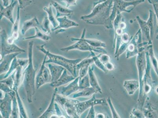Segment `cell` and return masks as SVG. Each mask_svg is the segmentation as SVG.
<instances>
[{"instance_id":"obj_36","label":"cell","mask_w":158,"mask_h":118,"mask_svg":"<svg viewBox=\"0 0 158 118\" xmlns=\"http://www.w3.org/2000/svg\"><path fill=\"white\" fill-rule=\"evenodd\" d=\"M79 85L80 90L90 87L88 74L81 79H79Z\"/></svg>"},{"instance_id":"obj_10","label":"cell","mask_w":158,"mask_h":118,"mask_svg":"<svg viewBox=\"0 0 158 118\" xmlns=\"http://www.w3.org/2000/svg\"><path fill=\"white\" fill-rule=\"evenodd\" d=\"M55 88L52 98L51 103L49 105L48 108L39 118H56L55 116L58 118L60 117H60H61V116H63L58 105L57 103H55L56 95L58 91L57 87H55Z\"/></svg>"},{"instance_id":"obj_22","label":"cell","mask_w":158,"mask_h":118,"mask_svg":"<svg viewBox=\"0 0 158 118\" xmlns=\"http://www.w3.org/2000/svg\"><path fill=\"white\" fill-rule=\"evenodd\" d=\"M38 27L41 28V24L38 21L37 17H34L31 19L27 20L24 21L23 24L22 29H21V33L22 35H24L28 30L32 28Z\"/></svg>"},{"instance_id":"obj_6","label":"cell","mask_w":158,"mask_h":118,"mask_svg":"<svg viewBox=\"0 0 158 118\" xmlns=\"http://www.w3.org/2000/svg\"><path fill=\"white\" fill-rule=\"evenodd\" d=\"M147 44H148V41L142 42L141 30L140 29L131 39L126 50V58L129 59L137 56L139 52V49Z\"/></svg>"},{"instance_id":"obj_46","label":"cell","mask_w":158,"mask_h":118,"mask_svg":"<svg viewBox=\"0 0 158 118\" xmlns=\"http://www.w3.org/2000/svg\"><path fill=\"white\" fill-rule=\"evenodd\" d=\"M94 106H92L90 108L89 112L86 118H95L96 114L95 111Z\"/></svg>"},{"instance_id":"obj_14","label":"cell","mask_w":158,"mask_h":118,"mask_svg":"<svg viewBox=\"0 0 158 118\" xmlns=\"http://www.w3.org/2000/svg\"><path fill=\"white\" fill-rule=\"evenodd\" d=\"M21 53H13L6 55L1 59L0 65V73L1 75L3 73H7L9 70L11 63L14 58Z\"/></svg>"},{"instance_id":"obj_29","label":"cell","mask_w":158,"mask_h":118,"mask_svg":"<svg viewBox=\"0 0 158 118\" xmlns=\"http://www.w3.org/2000/svg\"><path fill=\"white\" fill-rule=\"evenodd\" d=\"M35 34L32 36L24 37L23 38V40H28L32 39H39L44 41H49L51 39V37L43 31H40L38 27L35 28Z\"/></svg>"},{"instance_id":"obj_44","label":"cell","mask_w":158,"mask_h":118,"mask_svg":"<svg viewBox=\"0 0 158 118\" xmlns=\"http://www.w3.org/2000/svg\"><path fill=\"white\" fill-rule=\"evenodd\" d=\"M0 88H1V90L3 91L5 93H9L13 90L9 86L7 85L6 83L2 82H1Z\"/></svg>"},{"instance_id":"obj_15","label":"cell","mask_w":158,"mask_h":118,"mask_svg":"<svg viewBox=\"0 0 158 118\" xmlns=\"http://www.w3.org/2000/svg\"><path fill=\"white\" fill-rule=\"evenodd\" d=\"M51 3L56 11V18L64 16L70 17L74 13V11L73 10L69 9L67 7L63 6L54 0L51 1Z\"/></svg>"},{"instance_id":"obj_37","label":"cell","mask_w":158,"mask_h":118,"mask_svg":"<svg viewBox=\"0 0 158 118\" xmlns=\"http://www.w3.org/2000/svg\"><path fill=\"white\" fill-rule=\"evenodd\" d=\"M130 118H145L143 110L136 107L133 108L130 113Z\"/></svg>"},{"instance_id":"obj_42","label":"cell","mask_w":158,"mask_h":118,"mask_svg":"<svg viewBox=\"0 0 158 118\" xmlns=\"http://www.w3.org/2000/svg\"><path fill=\"white\" fill-rule=\"evenodd\" d=\"M131 39L129 34L127 33H123V35L121 36V43L122 44H128L130 42ZM120 44V45H121Z\"/></svg>"},{"instance_id":"obj_41","label":"cell","mask_w":158,"mask_h":118,"mask_svg":"<svg viewBox=\"0 0 158 118\" xmlns=\"http://www.w3.org/2000/svg\"><path fill=\"white\" fill-rule=\"evenodd\" d=\"M99 58L104 65L110 61V57L107 54H100L99 55Z\"/></svg>"},{"instance_id":"obj_26","label":"cell","mask_w":158,"mask_h":118,"mask_svg":"<svg viewBox=\"0 0 158 118\" xmlns=\"http://www.w3.org/2000/svg\"><path fill=\"white\" fill-rule=\"evenodd\" d=\"M52 7V5L51 3L48 7H44V10L47 13L48 15L47 17L53 27V28H55L58 26L59 23L56 16H54V13L53 12Z\"/></svg>"},{"instance_id":"obj_47","label":"cell","mask_w":158,"mask_h":118,"mask_svg":"<svg viewBox=\"0 0 158 118\" xmlns=\"http://www.w3.org/2000/svg\"><path fill=\"white\" fill-rule=\"evenodd\" d=\"M104 66L108 71H112V70H114V65L113 63L110 62V61H109L104 64Z\"/></svg>"},{"instance_id":"obj_40","label":"cell","mask_w":158,"mask_h":118,"mask_svg":"<svg viewBox=\"0 0 158 118\" xmlns=\"http://www.w3.org/2000/svg\"><path fill=\"white\" fill-rule=\"evenodd\" d=\"M19 6L21 9H24L26 7L31 5L32 3L31 0H17Z\"/></svg>"},{"instance_id":"obj_7","label":"cell","mask_w":158,"mask_h":118,"mask_svg":"<svg viewBox=\"0 0 158 118\" xmlns=\"http://www.w3.org/2000/svg\"><path fill=\"white\" fill-rule=\"evenodd\" d=\"M8 36L5 29L1 31V59L6 55L13 53H25V50L20 48L15 44H10L8 42Z\"/></svg>"},{"instance_id":"obj_8","label":"cell","mask_w":158,"mask_h":118,"mask_svg":"<svg viewBox=\"0 0 158 118\" xmlns=\"http://www.w3.org/2000/svg\"><path fill=\"white\" fill-rule=\"evenodd\" d=\"M45 55L39 71L35 78V86L37 90L47 83L51 82V76L49 69L46 66V61L47 57Z\"/></svg>"},{"instance_id":"obj_30","label":"cell","mask_w":158,"mask_h":118,"mask_svg":"<svg viewBox=\"0 0 158 118\" xmlns=\"http://www.w3.org/2000/svg\"><path fill=\"white\" fill-rule=\"evenodd\" d=\"M89 57H92L93 61H94V64L98 68L102 70L104 73L106 74L107 73L108 71L106 70L104 64L100 61L99 58V55H96L94 51H91L90 52Z\"/></svg>"},{"instance_id":"obj_11","label":"cell","mask_w":158,"mask_h":118,"mask_svg":"<svg viewBox=\"0 0 158 118\" xmlns=\"http://www.w3.org/2000/svg\"><path fill=\"white\" fill-rule=\"evenodd\" d=\"M1 113L3 118L10 117L12 112V99L8 93H6L4 97L1 99Z\"/></svg>"},{"instance_id":"obj_28","label":"cell","mask_w":158,"mask_h":118,"mask_svg":"<svg viewBox=\"0 0 158 118\" xmlns=\"http://www.w3.org/2000/svg\"><path fill=\"white\" fill-rule=\"evenodd\" d=\"M97 93H98V91L96 89L90 86V87L83 89L81 91L73 95V98H76L78 97H90Z\"/></svg>"},{"instance_id":"obj_9","label":"cell","mask_w":158,"mask_h":118,"mask_svg":"<svg viewBox=\"0 0 158 118\" xmlns=\"http://www.w3.org/2000/svg\"><path fill=\"white\" fill-rule=\"evenodd\" d=\"M107 100L105 99H98L96 98L95 95H93L92 97L89 100L85 101L80 102L77 103V115L79 117L82 114L90 108L92 106L96 105H102V106H107Z\"/></svg>"},{"instance_id":"obj_39","label":"cell","mask_w":158,"mask_h":118,"mask_svg":"<svg viewBox=\"0 0 158 118\" xmlns=\"http://www.w3.org/2000/svg\"><path fill=\"white\" fill-rule=\"evenodd\" d=\"M1 82L6 83L7 85L9 86L11 89L13 90L14 85V80L12 76L10 75L6 78L4 79V80H1Z\"/></svg>"},{"instance_id":"obj_27","label":"cell","mask_w":158,"mask_h":118,"mask_svg":"<svg viewBox=\"0 0 158 118\" xmlns=\"http://www.w3.org/2000/svg\"><path fill=\"white\" fill-rule=\"evenodd\" d=\"M140 24V29L142 30L143 34H144L148 42V44H152V40L151 34V30L147 22H145L140 19V18L137 19Z\"/></svg>"},{"instance_id":"obj_45","label":"cell","mask_w":158,"mask_h":118,"mask_svg":"<svg viewBox=\"0 0 158 118\" xmlns=\"http://www.w3.org/2000/svg\"><path fill=\"white\" fill-rule=\"evenodd\" d=\"M60 1L65 3L66 7L69 8V7L71 6L76 5L77 0H60Z\"/></svg>"},{"instance_id":"obj_38","label":"cell","mask_w":158,"mask_h":118,"mask_svg":"<svg viewBox=\"0 0 158 118\" xmlns=\"http://www.w3.org/2000/svg\"><path fill=\"white\" fill-rule=\"evenodd\" d=\"M107 102L108 105H109V107H110V110L111 111L112 117L113 118H121L120 116H119L118 113L116 112L114 105H113V103H112L111 99H110V97H109L108 98Z\"/></svg>"},{"instance_id":"obj_20","label":"cell","mask_w":158,"mask_h":118,"mask_svg":"<svg viewBox=\"0 0 158 118\" xmlns=\"http://www.w3.org/2000/svg\"><path fill=\"white\" fill-rule=\"evenodd\" d=\"M51 76V82L56 81L61 77L65 69L58 65L48 64Z\"/></svg>"},{"instance_id":"obj_48","label":"cell","mask_w":158,"mask_h":118,"mask_svg":"<svg viewBox=\"0 0 158 118\" xmlns=\"http://www.w3.org/2000/svg\"><path fill=\"white\" fill-rule=\"evenodd\" d=\"M106 118L105 115L102 113H98L96 114V118Z\"/></svg>"},{"instance_id":"obj_49","label":"cell","mask_w":158,"mask_h":118,"mask_svg":"<svg viewBox=\"0 0 158 118\" xmlns=\"http://www.w3.org/2000/svg\"><path fill=\"white\" fill-rule=\"evenodd\" d=\"M3 3V6L6 7L9 5L10 0H2Z\"/></svg>"},{"instance_id":"obj_1","label":"cell","mask_w":158,"mask_h":118,"mask_svg":"<svg viewBox=\"0 0 158 118\" xmlns=\"http://www.w3.org/2000/svg\"><path fill=\"white\" fill-rule=\"evenodd\" d=\"M34 42L30 41L28 44V54L29 61L23 72V83L28 103L32 102L33 96L35 90V74L37 70L34 68L33 63V49Z\"/></svg>"},{"instance_id":"obj_2","label":"cell","mask_w":158,"mask_h":118,"mask_svg":"<svg viewBox=\"0 0 158 118\" xmlns=\"http://www.w3.org/2000/svg\"><path fill=\"white\" fill-rule=\"evenodd\" d=\"M45 44L37 46V48L40 51L46 55L48 60L46 61V64L53 63L62 66L69 72L75 78H77V65L81 60V59L70 60L63 56L53 54L48 50L44 48Z\"/></svg>"},{"instance_id":"obj_51","label":"cell","mask_w":158,"mask_h":118,"mask_svg":"<svg viewBox=\"0 0 158 118\" xmlns=\"http://www.w3.org/2000/svg\"><path fill=\"white\" fill-rule=\"evenodd\" d=\"M123 1H126V2H128V1H134V0H123Z\"/></svg>"},{"instance_id":"obj_32","label":"cell","mask_w":158,"mask_h":118,"mask_svg":"<svg viewBox=\"0 0 158 118\" xmlns=\"http://www.w3.org/2000/svg\"><path fill=\"white\" fill-rule=\"evenodd\" d=\"M83 39L87 42L90 46L95 48H103L106 47V43L99 40L94 39H88L85 38V36L83 37Z\"/></svg>"},{"instance_id":"obj_33","label":"cell","mask_w":158,"mask_h":118,"mask_svg":"<svg viewBox=\"0 0 158 118\" xmlns=\"http://www.w3.org/2000/svg\"><path fill=\"white\" fill-rule=\"evenodd\" d=\"M50 24H51L48 17H45L43 19L42 24H41V29L44 32L48 35H50L51 33L52 30L50 28Z\"/></svg>"},{"instance_id":"obj_24","label":"cell","mask_w":158,"mask_h":118,"mask_svg":"<svg viewBox=\"0 0 158 118\" xmlns=\"http://www.w3.org/2000/svg\"><path fill=\"white\" fill-rule=\"evenodd\" d=\"M151 64L158 77V60L155 54L153 44H149L147 47Z\"/></svg>"},{"instance_id":"obj_3","label":"cell","mask_w":158,"mask_h":118,"mask_svg":"<svg viewBox=\"0 0 158 118\" xmlns=\"http://www.w3.org/2000/svg\"><path fill=\"white\" fill-rule=\"evenodd\" d=\"M146 73L143 81L140 85L139 94L136 107L143 110L146 102L149 100L148 95L151 92L153 87V81L152 80L151 70L152 65L147 51L146 52Z\"/></svg>"},{"instance_id":"obj_13","label":"cell","mask_w":158,"mask_h":118,"mask_svg":"<svg viewBox=\"0 0 158 118\" xmlns=\"http://www.w3.org/2000/svg\"><path fill=\"white\" fill-rule=\"evenodd\" d=\"M17 4V1H14V0H12L8 6L5 7L1 4V8H0L1 19H2L3 18L5 17L9 20L11 23L13 24L15 21L13 17L14 11Z\"/></svg>"},{"instance_id":"obj_18","label":"cell","mask_w":158,"mask_h":118,"mask_svg":"<svg viewBox=\"0 0 158 118\" xmlns=\"http://www.w3.org/2000/svg\"><path fill=\"white\" fill-rule=\"evenodd\" d=\"M143 111L145 118H158L157 108L154 105L147 100L143 106Z\"/></svg>"},{"instance_id":"obj_17","label":"cell","mask_w":158,"mask_h":118,"mask_svg":"<svg viewBox=\"0 0 158 118\" xmlns=\"http://www.w3.org/2000/svg\"><path fill=\"white\" fill-rule=\"evenodd\" d=\"M79 79L80 78L78 76V77L76 78L68 86L63 87L61 92V95L67 97L80 90L79 85Z\"/></svg>"},{"instance_id":"obj_31","label":"cell","mask_w":158,"mask_h":118,"mask_svg":"<svg viewBox=\"0 0 158 118\" xmlns=\"http://www.w3.org/2000/svg\"><path fill=\"white\" fill-rule=\"evenodd\" d=\"M16 93V97L19 109V117L20 118H28V116L27 115L26 111L24 108L23 103L22 100L20 98L18 90H15Z\"/></svg>"},{"instance_id":"obj_12","label":"cell","mask_w":158,"mask_h":118,"mask_svg":"<svg viewBox=\"0 0 158 118\" xmlns=\"http://www.w3.org/2000/svg\"><path fill=\"white\" fill-rule=\"evenodd\" d=\"M59 23V25L56 28H52V31H56V34L64 32L66 29H68L71 27H77L79 24L75 21L69 19L68 17L66 16L60 17L57 18Z\"/></svg>"},{"instance_id":"obj_35","label":"cell","mask_w":158,"mask_h":118,"mask_svg":"<svg viewBox=\"0 0 158 118\" xmlns=\"http://www.w3.org/2000/svg\"><path fill=\"white\" fill-rule=\"evenodd\" d=\"M94 64L92 57H90L88 58H85L81 61L77 65V70H80L82 67H89L91 65Z\"/></svg>"},{"instance_id":"obj_23","label":"cell","mask_w":158,"mask_h":118,"mask_svg":"<svg viewBox=\"0 0 158 118\" xmlns=\"http://www.w3.org/2000/svg\"><path fill=\"white\" fill-rule=\"evenodd\" d=\"M94 67H91V65L89 67L88 74L90 85L91 87L96 89L98 91V93L102 94V91L101 88L99 84L98 81L96 74L94 73Z\"/></svg>"},{"instance_id":"obj_52","label":"cell","mask_w":158,"mask_h":118,"mask_svg":"<svg viewBox=\"0 0 158 118\" xmlns=\"http://www.w3.org/2000/svg\"><path fill=\"white\" fill-rule=\"evenodd\" d=\"M156 39H158V35L156 36Z\"/></svg>"},{"instance_id":"obj_34","label":"cell","mask_w":158,"mask_h":118,"mask_svg":"<svg viewBox=\"0 0 158 118\" xmlns=\"http://www.w3.org/2000/svg\"><path fill=\"white\" fill-rule=\"evenodd\" d=\"M19 65L20 63L18 59L16 57L13 60L9 70L7 72L6 74L5 75V76H4L3 78L5 79L9 77L11 73H13V72L16 70L17 68H18V66Z\"/></svg>"},{"instance_id":"obj_25","label":"cell","mask_w":158,"mask_h":118,"mask_svg":"<svg viewBox=\"0 0 158 118\" xmlns=\"http://www.w3.org/2000/svg\"><path fill=\"white\" fill-rule=\"evenodd\" d=\"M8 93L11 96L12 99V112H11L10 118H19V117L18 116H19V112L18 101H17L16 93L14 90Z\"/></svg>"},{"instance_id":"obj_19","label":"cell","mask_w":158,"mask_h":118,"mask_svg":"<svg viewBox=\"0 0 158 118\" xmlns=\"http://www.w3.org/2000/svg\"><path fill=\"white\" fill-rule=\"evenodd\" d=\"M76 78L73 75H70L67 73L66 69L64 70L61 77L56 81L52 82L50 84L52 87H58L67 84L70 82L73 81Z\"/></svg>"},{"instance_id":"obj_43","label":"cell","mask_w":158,"mask_h":118,"mask_svg":"<svg viewBox=\"0 0 158 118\" xmlns=\"http://www.w3.org/2000/svg\"><path fill=\"white\" fill-rule=\"evenodd\" d=\"M89 67H82V68L80 69L79 76L80 79L84 77L86 75L88 74L89 68Z\"/></svg>"},{"instance_id":"obj_50","label":"cell","mask_w":158,"mask_h":118,"mask_svg":"<svg viewBox=\"0 0 158 118\" xmlns=\"http://www.w3.org/2000/svg\"><path fill=\"white\" fill-rule=\"evenodd\" d=\"M155 92H156V94L158 95V86H156V88H155Z\"/></svg>"},{"instance_id":"obj_5","label":"cell","mask_w":158,"mask_h":118,"mask_svg":"<svg viewBox=\"0 0 158 118\" xmlns=\"http://www.w3.org/2000/svg\"><path fill=\"white\" fill-rule=\"evenodd\" d=\"M55 101L59 104L69 118H80L77 114V106L79 101L67 98L66 96L56 94Z\"/></svg>"},{"instance_id":"obj_4","label":"cell","mask_w":158,"mask_h":118,"mask_svg":"<svg viewBox=\"0 0 158 118\" xmlns=\"http://www.w3.org/2000/svg\"><path fill=\"white\" fill-rule=\"evenodd\" d=\"M85 33L86 29L85 28L80 38H77L72 37L71 38V41H77V42L72 45L61 48V51L67 52L71 50H77L82 51H94V52L100 53V54H107V52L103 48H95L92 47L87 42L84 41L83 39V37L85 36Z\"/></svg>"},{"instance_id":"obj_16","label":"cell","mask_w":158,"mask_h":118,"mask_svg":"<svg viewBox=\"0 0 158 118\" xmlns=\"http://www.w3.org/2000/svg\"><path fill=\"white\" fill-rule=\"evenodd\" d=\"M21 8L19 6L17 11L16 19L13 24L12 34L10 37H8V42L10 44H14V42L18 40L19 37V29L20 26V10Z\"/></svg>"},{"instance_id":"obj_21","label":"cell","mask_w":158,"mask_h":118,"mask_svg":"<svg viewBox=\"0 0 158 118\" xmlns=\"http://www.w3.org/2000/svg\"><path fill=\"white\" fill-rule=\"evenodd\" d=\"M123 87L129 95H132L140 87L139 81L134 80H126L123 84Z\"/></svg>"}]
</instances>
